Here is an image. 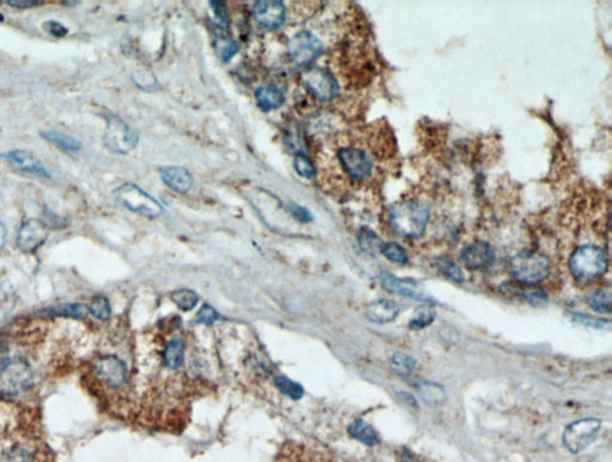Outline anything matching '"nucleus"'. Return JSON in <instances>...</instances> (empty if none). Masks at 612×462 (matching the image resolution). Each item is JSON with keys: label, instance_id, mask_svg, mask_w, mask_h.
Returning a JSON list of instances; mask_svg holds the SVG:
<instances>
[{"label": "nucleus", "instance_id": "1", "mask_svg": "<svg viewBox=\"0 0 612 462\" xmlns=\"http://www.w3.org/2000/svg\"><path fill=\"white\" fill-rule=\"evenodd\" d=\"M430 209L419 200H403L390 207L388 220L398 235L419 237L430 222Z\"/></svg>", "mask_w": 612, "mask_h": 462}, {"label": "nucleus", "instance_id": "2", "mask_svg": "<svg viewBox=\"0 0 612 462\" xmlns=\"http://www.w3.org/2000/svg\"><path fill=\"white\" fill-rule=\"evenodd\" d=\"M608 257L601 247L585 245L574 250L569 259L571 274L580 282H590L604 274Z\"/></svg>", "mask_w": 612, "mask_h": 462}, {"label": "nucleus", "instance_id": "3", "mask_svg": "<svg viewBox=\"0 0 612 462\" xmlns=\"http://www.w3.org/2000/svg\"><path fill=\"white\" fill-rule=\"evenodd\" d=\"M511 271L522 283H539L549 274V261L537 252H522L511 261Z\"/></svg>", "mask_w": 612, "mask_h": 462}, {"label": "nucleus", "instance_id": "4", "mask_svg": "<svg viewBox=\"0 0 612 462\" xmlns=\"http://www.w3.org/2000/svg\"><path fill=\"white\" fill-rule=\"evenodd\" d=\"M115 197L125 207L141 216L158 217L163 212V206L145 190L134 183H123L115 190Z\"/></svg>", "mask_w": 612, "mask_h": 462}, {"label": "nucleus", "instance_id": "5", "mask_svg": "<svg viewBox=\"0 0 612 462\" xmlns=\"http://www.w3.org/2000/svg\"><path fill=\"white\" fill-rule=\"evenodd\" d=\"M139 135L137 132L116 115H109L104 133V144L113 153L126 155L135 149Z\"/></svg>", "mask_w": 612, "mask_h": 462}, {"label": "nucleus", "instance_id": "6", "mask_svg": "<svg viewBox=\"0 0 612 462\" xmlns=\"http://www.w3.org/2000/svg\"><path fill=\"white\" fill-rule=\"evenodd\" d=\"M33 373L26 361L12 358L0 361V391L17 394L29 387Z\"/></svg>", "mask_w": 612, "mask_h": 462}, {"label": "nucleus", "instance_id": "7", "mask_svg": "<svg viewBox=\"0 0 612 462\" xmlns=\"http://www.w3.org/2000/svg\"><path fill=\"white\" fill-rule=\"evenodd\" d=\"M601 423L596 418H585L573 421L564 428V444L571 453H580L593 443L597 438Z\"/></svg>", "mask_w": 612, "mask_h": 462}, {"label": "nucleus", "instance_id": "8", "mask_svg": "<svg viewBox=\"0 0 612 462\" xmlns=\"http://www.w3.org/2000/svg\"><path fill=\"white\" fill-rule=\"evenodd\" d=\"M301 82L321 101H329L338 93V84L331 72L321 68H308L301 73Z\"/></svg>", "mask_w": 612, "mask_h": 462}, {"label": "nucleus", "instance_id": "9", "mask_svg": "<svg viewBox=\"0 0 612 462\" xmlns=\"http://www.w3.org/2000/svg\"><path fill=\"white\" fill-rule=\"evenodd\" d=\"M291 59L298 66H308L322 53V43L315 35L301 31L291 38L287 46Z\"/></svg>", "mask_w": 612, "mask_h": 462}, {"label": "nucleus", "instance_id": "10", "mask_svg": "<svg viewBox=\"0 0 612 462\" xmlns=\"http://www.w3.org/2000/svg\"><path fill=\"white\" fill-rule=\"evenodd\" d=\"M338 160L342 168L354 180H364L371 175L373 160L365 150L360 148H342L338 151Z\"/></svg>", "mask_w": 612, "mask_h": 462}, {"label": "nucleus", "instance_id": "11", "mask_svg": "<svg viewBox=\"0 0 612 462\" xmlns=\"http://www.w3.org/2000/svg\"><path fill=\"white\" fill-rule=\"evenodd\" d=\"M0 158L4 160L10 165V168L22 175L35 176V178H43V179L51 178V174L47 172L43 164L36 160L33 153H28L26 150H12V151L1 153Z\"/></svg>", "mask_w": 612, "mask_h": 462}, {"label": "nucleus", "instance_id": "12", "mask_svg": "<svg viewBox=\"0 0 612 462\" xmlns=\"http://www.w3.org/2000/svg\"><path fill=\"white\" fill-rule=\"evenodd\" d=\"M48 237V227L42 220H29L19 227L17 246L23 253H33L46 242Z\"/></svg>", "mask_w": 612, "mask_h": 462}, {"label": "nucleus", "instance_id": "13", "mask_svg": "<svg viewBox=\"0 0 612 462\" xmlns=\"http://www.w3.org/2000/svg\"><path fill=\"white\" fill-rule=\"evenodd\" d=\"M254 19L267 29H276L285 21L286 9L278 0H260L254 4Z\"/></svg>", "mask_w": 612, "mask_h": 462}, {"label": "nucleus", "instance_id": "14", "mask_svg": "<svg viewBox=\"0 0 612 462\" xmlns=\"http://www.w3.org/2000/svg\"><path fill=\"white\" fill-rule=\"evenodd\" d=\"M96 374L100 381L107 384L109 387H120L125 384L127 376V369L125 363L119 357L108 354L100 357L96 361Z\"/></svg>", "mask_w": 612, "mask_h": 462}, {"label": "nucleus", "instance_id": "15", "mask_svg": "<svg viewBox=\"0 0 612 462\" xmlns=\"http://www.w3.org/2000/svg\"><path fill=\"white\" fill-rule=\"evenodd\" d=\"M460 260L467 269H487L493 265L495 252L493 247L486 242H472L464 247L460 252Z\"/></svg>", "mask_w": 612, "mask_h": 462}, {"label": "nucleus", "instance_id": "16", "mask_svg": "<svg viewBox=\"0 0 612 462\" xmlns=\"http://www.w3.org/2000/svg\"><path fill=\"white\" fill-rule=\"evenodd\" d=\"M380 279H382L383 287L391 294H401L416 301H430V297L426 296L425 291L415 280L401 279L388 272L383 273Z\"/></svg>", "mask_w": 612, "mask_h": 462}, {"label": "nucleus", "instance_id": "17", "mask_svg": "<svg viewBox=\"0 0 612 462\" xmlns=\"http://www.w3.org/2000/svg\"><path fill=\"white\" fill-rule=\"evenodd\" d=\"M160 178L169 188L185 194L193 186V176L182 167H165L160 170Z\"/></svg>", "mask_w": 612, "mask_h": 462}, {"label": "nucleus", "instance_id": "18", "mask_svg": "<svg viewBox=\"0 0 612 462\" xmlns=\"http://www.w3.org/2000/svg\"><path fill=\"white\" fill-rule=\"evenodd\" d=\"M398 313L400 307L398 303L391 299H378L368 307L366 317L375 324H388L395 320Z\"/></svg>", "mask_w": 612, "mask_h": 462}, {"label": "nucleus", "instance_id": "19", "mask_svg": "<svg viewBox=\"0 0 612 462\" xmlns=\"http://www.w3.org/2000/svg\"><path fill=\"white\" fill-rule=\"evenodd\" d=\"M41 135L45 140L51 143L52 145L56 146L63 153H68L71 156H75L82 150V143L79 142L78 139L67 135L61 130H42Z\"/></svg>", "mask_w": 612, "mask_h": 462}, {"label": "nucleus", "instance_id": "20", "mask_svg": "<svg viewBox=\"0 0 612 462\" xmlns=\"http://www.w3.org/2000/svg\"><path fill=\"white\" fill-rule=\"evenodd\" d=\"M255 98L264 112H271L273 109L281 107L284 103L281 90L275 86H261L255 91Z\"/></svg>", "mask_w": 612, "mask_h": 462}, {"label": "nucleus", "instance_id": "21", "mask_svg": "<svg viewBox=\"0 0 612 462\" xmlns=\"http://www.w3.org/2000/svg\"><path fill=\"white\" fill-rule=\"evenodd\" d=\"M42 317H61L71 319H84L89 314V308L79 303H68L60 306L49 307L38 312Z\"/></svg>", "mask_w": 612, "mask_h": 462}, {"label": "nucleus", "instance_id": "22", "mask_svg": "<svg viewBox=\"0 0 612 462\" xmlns=\"http://www.w3.org/2000/svg\"><path fill=\"white\" fill-rule=\"evenodd\" d=\"M348 433L353 438L363 442L366 446H375L378 441V436L375 431V428H372L371 425L368 424L364 421H353L352 424L349 425Z\"/></svg>", "mask_w": 612, "mask_h": 462}, {"label": "nucleus", "instance_id": "23", "mask_svg": "<svg viewBox=\"0 0 612 462\" xmlns=\"http://www.w3.org/2000/svg\"><path fill=\"white\" fill-rule=\"evenodd\" d=\"M164 364L170 369H177L185 361V344L181 339H172L164 351Z\"/></svg>", "mask_w": 612, "mask_h": 462}, {"label": "nucleus", "instance_id": "24", "mask_svg": "<svg viewBox=\"0 0 612 462\" xmlns=\"http://www.w3.org/2000/svg\"><path fill=\"white\" fill-rule=\"evenodd\" d=\"M214 49L218 58L223 63H227L237 54L238 45L234 40H231L227 36H217L214 41Z\"/></svg>", "mask_w": 612, "mask_h": 462}, {"label": "nucleus", "instance_id": "25", "mask_svg": "<svg viewBox=\"0 0 612 462\" xmlns=\"http://www.w3.org/2000/svg\"><path fill=\"white\" fill-rule=\"evenodd\" d=\"M358 240H359L360 246L363 247V250H366L368 253L380 252L383 243H384L375 231H372L368 227L360 229Z\"/></svg>", "mask_w": 612, "mask_h": 462}, {"label": "nucleus", "instance_id": "26", "mask_svg": "<svg viewBox=\"0 0 612 462\" xmlns=\"http://www.w3.org/2000/svg\"><path fill=\"white\" fill-rule=\"evenodd\" d=\"M435 319V310L433 307L425 306L420 307L419 309L416 310L413 319L409 322V327L413 329H421V328L430 326Z\"/></svg>", "mask_w": 612, "mask_h": 462}, {"label": "nucleus", "instance_id": "27", "mask_svg": "<svg viewBox=\"0 0 612 462\" xmlns=\"http://www.w3.org/2000/svg\"><path fill=\"white\" fill-rule=\"evenodd\" d=\"M588 304L598 313L608 314L611 312V292L599 290L588 297Z\"/></svg>", "mask_w": 612, "mask_h": 462}, {"label": "nucleus", "instance_id": "28", "mask_svg": "<svg viewBox=\"0 0 612 462\" xmlns=\"http://www.w3.org/2000/svg\"><path fill=\"white\" fill-rule=\"evenodd\" d=\"M380 252L385 255L386 259H389L390 261H393V262L398 264V265H405V264L408 262V254L398 243H383Z\"/></svg>", "mask_w": 612, "mask_h": 462}, {"label": "nucleus", "instance_id": "29", "mask_svg": "<svg viewBox=\"0 0 612 462\" xmlns=\"http://www.w3.org/2000/svg\"><path fill=\"white\" fill-rule=\"evenodd\" d=\"M274 382L275 386L279 388V391L287 395V396H290L291 399H301L303 394H304V389H303L301 384L289 380L287 377L276 376L275 377Z\"/></svg>", "mask_w": 612, "mask_h": 462}, {"label": "nucleus", "instance_id": "30", "mask_svg": "<svg viewBox=\"0 0 612 462\" xmlns=\"http://www.w3.org/2000/svg\"><path fill=\"white\" fill-rule=\"evenodd\" d=\"M172 301L177 304L180 309L185 312H190L193 309L194 307L197 306L199 297L197 292L188 289H182V290L176 291L172 294Z\"/></svg>", "mask_w": 612, "mask_h": 462}, {"label": "nucleus", "instance_id": "31", "mask_svg": "<svg viewBox=\"0 0 612 462\" xmlns=\"http://www.w3.org/2000/svg\"><path fill=\"white\" fill-rule=\"evenodd\" d=\"M88 308H89V313L93 314V317H97L98 320H108L110 317V314H112L110 303L108 301L107 297H104V296H97V297H95Z\"/></svg>", "mask_w": 612, "mask_h": 462}, {"label": "nucleus", "instance_id": "32", "mask_svg": "<svg viewBox=\"0 0 612 462\" xmlns=\"http://www.w3.org/2000/svg\"><path fill=\"white\" fill-rule=\"evenodd\" d=\"M294 169L298 173V175H301L304 179L311 180L315 178L316 172L311 160H308V157L301 153H298L297 156L294 157Z\"/></svg>", "mask_w": 612, "mask_h": 462}, {"label": "nucleus", "instance_id": "33", "mask_svg": "<svg viewBox=\"0 0 612 462\" xmlns=\"http://www.w3.org/2000/svg\"><path fill=\"white\" fill-rule=\"evenodd\" d=\"M132 78L140 89L152 90L157 86L156 77L146 70H138V71L133 72Z\"/></svg>", "mask_w": 612, "mask_h": 462}, {"label": "nucleus", "instance_id": "34", "mask_svg": "<svg viewBox=\"0 0 612 462\" xmlns=\"http://www.w3.org/2000/svg\"><path fill=\"white\" fill-rule=\"evenodd\" d=\"M391 361H393V366L401 373H412L415 369V359L408 354H395Z\"/></svg>", "mask_w": 612, "mask_h": 462}, {"label": "nucleus", "instance_id": "35", "mask_svg": "<svg viewBox=\"0 0 612 462\" xmlns=\"http://www.w3.org/2000/svg\"><path fill=\"white\" fill-rule=\"evenodd\" d=\"M421 394L423 395L426 401H428V404L440 403L442 396H444V391H442V387H439L437 384H425L421 388Z\"/></svg>", "mask_w": 612, "mask_h": 462}, {"label": "nucleus", "instance_id": "36", "mask_svg": "<svg viewBox=\"0 0 612 462\" xmlns=\"http://www.w3.org/2000/svg\"><path fill=\"white\" fill-rule=\"evenodd\" d=\"M43 29L46 33L52 35L54 38H65L68 34V29L61 23L56 21H47L43 23Z\"/></svg>", "mask_w": 612, "mask_h": 462}, {"label": "nucleus", "instance_id": "37", "mask_svg": "<svg viewBox=\"0 0 612 462\" xmlns=\"http://www.w3.org/2000/svg\"><path fill=\"white\" fill-rule=\"evenodd\" d=\"M442 272L445 273L446 276L456 282H463L464 276L460 267L452 262V261H444L442 262Z\"/></svg>", "mask_w": 612, "mask_h": 462}, {"label": "nucleus", "instance_id": "38", "mask_svg": "<svg viewBox=\"0 0 612 462\" xmlns=\"http://www.w3.org/2000/svg\"><path fill=\"white\" fill-rule=\"evenodd\" d=\"M217 317H218L217 312L211 306L204 304L197 313V321L200 324H211L217 320Z\"/></svg>", "mask_w": 612, "mask_h": 462}, {"label": "nucleus", "instance_id": "39", "mask_svg": "<svg viewBox=\"0 0 612 462\" xmlns=\"http://www.w3.org/2000/svg\"><path fill=\"white\" fill-rule=\"evenodd\" d=\"M291 211L294 213V216L297 218L301 223H308L312 220V215L304 206L298 205L294 202H291Z\"/></svg>", "mask_w": 612, "mask_h": 462}, {"label": "nucleus", "instance_id": "40", "mask_svg": "<svg viewBox=\"0 0 612 462\" xmlns=\"http://www.w3.org/2000/svg\"><path fill=\"white\" fill-rule=\"evenodd\" d=\"M211 4L213 6V10H214L215 17L219 21L220 26L225 29L229 26V19H227L223 1H212Z\"/></svg>", "mask_w": 612, "mask_h": 462}, {"label": "nucleus", "instance_id": "41", "mask_svg": "<svg viewBox=\"0 0 612 462\" xmlns=\"http://www.w3.org/2000/svg\"><path fill=\"white\" fill-rule=\"evenodd\" d=\"M527 299L534 307H542L546 304V294L541 290H531L527 292Z\"/></svg>", "mask_w": 612, "mask_h": 462}, {"label": "nucleus", "instance_id": "42", "mask_svg": "<svg viewBox=\"0 0 612 462\" xmlns=\"http://www.w3.org/2000/svg\"><path fill=\"white\" fill-rule=\"evenodd\" d=\"M573 320L576 321V322H581L588 327L603 328L604 324H610L608 321L598 320V319H592V317H586V315H576V314L573 315Z\"/></svg>", "mask_w": 612, "mask_h": 462}, {"label": "nucleus", "instance_id": "43", "mask_svg": "<svg viewBox=\"0 0 612 462\" xmlns=\"http://www.w3.org/2000/svg\"><path fill=\"white\" fill-rule=\"evenodd\" d=\"M5 4L16 9H31L40 6V5L43 4V1H38V0H8V1H5Z\"/></svg>", "mask_w": 612, "mask_h": 462}, {"label": "nucleus", "instance_id": "44", "mask_svg": "<svg viewBox=\"0 0 612 462\" xmlns=\"http://www.w3.org/2000/svg\"><path fill=\"white\" fill-rule=\"evenodd\" d=\"M6 241V227L4 224L0 223V250L4 247Z\"/></svg>", "mask_w": 612, "mask_h": 462}]
</instances>
